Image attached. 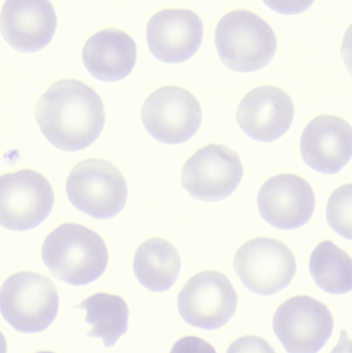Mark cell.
I'll use <instances>...</instances> for the list:
<instances>
[{
	"instance_id": "1",
	"label": "cell",
	"mask_w": 352,
	"mask_h": 353,
	"mask_svg": "<svg viewBox=\"0 0 352 353\" xmlns=\"http://www.w3.org/2000/svg\"><path fill=\"white\" fill-rule=\"evenodd\" d=\"M35 118L50 144L65 152H76L99 138L105 114L93 89L80 81L62 80L39 99Z\"/></svg>"
},
{
	"instance_id": "2",
	"label": "cell",
	"mask_w": 352,
	"mask_h": 353,
	"mask_svg": "<svg viewBox=\"0 0 352 353\" xmlns=\"http://www.w3.org/2000/svg\"><path fill=\"white\" fill-rule=\"evenodd\" d=\"M41 257L54 277L74 286L99 279L109 261L103 239L76 223L62 224L54 230L43 242Z\"/></svg>"
},
{
	"instance_id": "3",
	"label": "cell",
	"mask_w": 352,
	"mask_h": 353,
	"mask_svg": "<svg viewBox=\"0 0 352 353\" xmlns=\"http://www.w3.org/2000/svg\"><path fill=\"white\" fill-rule=\"evenodd\" d=\"M217 52L229 70L252 72L270 63L277 49L268 23L248 10H235L219 21L215 33Z\"/></svg>"
},
{
	"instance_id": "4",
	"label": "cell",
	"mask_w": 352,
	"mask_h": 353,
	"mask_svg": "<svg viewBox=\"0 0 352 353\" xmlns=\"http://www.w3.org/2000/svg\"><path fill=\"white\" fill-rule=\"evenodd\" d=\"M59 296L51 279L32 272H20L0 288V313L16 331L37 334L57 316Z\"/></svg>"
},
{
	"instance_id": "5",
	"label": "cell",
	"mask_w": 352,
	"mask_h": 353,
	"mask_svg": "<svg viewBox=\"0 0 352 353\" xmlns=\"http://www.w3.org/2000/svg\"><path fill=\"white\" fill-rule=\"evenodd\" d=\"M66 193L79 211L95 219H110L125 207L128 190L115 165L103 159H87L70 172Z\"/></svg>"
},
{
	"instance_id": "6",
	"label": "cell",
	"mask_w": 352,
	"mask_h": 353,
	"mask_svg": "<svg viewBox=\"0 0 352 353\" xmlns=\"http://www.w3.org/2000/svg\"><path fill=\"white\" fill-rule=\"evenodd\" d=\"M54 205V192L41 174L22 170L0 176V225L14 232L43 223Z\"/></svg>"
},
{
	"instance_id": "7",
	"label": "cell",
	"mask_w": 352,
	"mask_h": 353,
	"mask_svg": "<svg viewBox=\"0 0 352 353\" xmlns=\"http://www.w3.org/2000/svg\"><path fill=\"white\" fill-rule=\"evenodd\" d=\"M234 267L245 288L260 296H272L284 290L297 271L289 247L268 238L245 243L236 253Z\"/></svg>"
},
{
	"instance_id": "8",
	"label": "cell",
	"mask_w": 352,
	"mask_h": 353,
	"mask_svg": "<svg viewBox=\"0 0 352 353\" xmlns=\"http://www.w3.org/2000/svg\"><path fill=\"white\" fill-rule=\"evenodd\" d=\"M273 330L287 353H318L332 336L334 319L322 303L298 296L277 309Z\"/></svg>"
},
{
	"instance_id": "9",
	"label": "cell",
	"mask_w": 352,
	"mask_h": 353,
	"mask_svg": "<svg viewBox=\"0 0 352 353\" xmlns=\"http://www.w3.org/2000/svg\"><path fill=\"white\" fill-rule=\"evenodd\" d=\"M237 305V292L229 278L215 271L190 278L178 296V309L184 321L206 331L225 327Z\"/></svg>"
},
{
	"instance_id": "10",
	"label": "cell",
	"mask_w": 352,
	"mask_h": 353,
	"mask_svg": "<svg viewBox=\"0 0 352 353\" xmlns=\"http://www.w3.org/2000/svg\"><path fill=\"white\" fill-rule=\"evenodd\" d=\"M142 120L155 140L163 144H182L200 128L202 109L189 91L176 86L163 87L145 101Z\"/></svg>"
},
{
	"instance_id": "11",
	"label": "cell",
	"mask_w": 352,
	"mask_h": 353,
	"mask_svg": "<svg viewBox=\"0 0 352 353\" xmlns=\"http://www.w3.org/2000/svg\"><path fill=\"white\" fill-rule=\"evenodd\" d=\"M243 173V165L235 151L221 145H209L186 161L182 185L194 199L218 201L237 189Z\"/></svg>"
},
{
	"instance_id": "12",
	"label": "cell",
	"mask_w": 352,
	"mask_h": 353,
	"mask_svg": "<svg viewBox=\"0 0 352 353\" xmlns=\"http://www.w3.org/2000/svg\"><path fill=\"white\" fill-rule=\"evenodd\" d=\"M258 205L265 221L278 230H297L311 219L315 196L307 181L282 174L269 179L258 191Z\"/></svg>"
},
{
	"instance_id": "13",
	"label": "cell",
	"mask_w": 352,
	"mask_h": 353,
	"mask_svg": "<svg viewBox=\"0 0 352 353\" xmlns=\"http://www.w3.org/2000/svg\"><path fill=\"white\" fill-rule=\"evenodd\" d=\"M57 17L47 0H8L0 14V30L6 43L22 53H34L49 45Z\"/></svg>"
},
{
	"instance_id": "14",
	"label": "cell",
	"mask_w": 352,
	"mask_h": 353,
	"mask_svg": "<svg viewBox=\"0 0 352 353\" xmlns=\"http://www.w3.org/2000/svg\"><path fill=\"white\" fill-rule=\"evenodd\" d=\"M202 20L189 10H163L147 25V43L153 56L165 63H182L198 52Z\"/></svg>"
},
{
	"instance_id": "15",
	"label": "cell",
	"mask_w": 352,
	"mask_h": 353,
	"mask_svg": "<svg viewBox=\"0 0 352 353\" xmlns=\"http://www.w3.org/2000/svg\"><path fill=\"white\" fill-rule=\"evenodd\" d=\"M301 154L306 165L324 175L339 173L352 159V128L337 116L314 118L302 134Z\"/></svg>"
},
{
	"instance_id": "16",
	"label": "cell",
	"mask_w": 352,
	"mask_h": 353,
	"mask_svg": "<svg viewBox=\"0 0 352 353\" xmlns=\"http://www.w3.org/2000/svg\"><path fill=\"white\" fill-rule=\"evenodd\" d=\"M295 108L291 97L277 87L253 89L238 107L237 121L249 138L270 143L280 139L291 128Z\"/></svg>"
},
{
	"instance_id": "17",
	"label": "cell",
	"mask_w": 352,
	"mask_h": 353,
	"mask_svg": "<svg viewBox=\"0 0 352 353\" xmlns=\"http://www.w3.org/2000/svg\"><path fill=\"white\" fill-rule=\"evenodd\" d=\"M82 56L91 76L103 82H116L126 78L134 70L136 46L123 31L105 29L87 41Z\"/></svg>"
},
{
	"instance_id": "18",
	"label": "cell",
	"mask_w": 352,
	"mask_h": 353,
	"mask_svg": "<svg viewBox=\"0 0 352 353\" xmlns=\"http://www.w3.org/2000/svg\"><path fill=\"white\" fill-rule=\"evenodd\" d=\"M180 270L179 253L163 239L146 241L134 255V275L145 288L152 292L169 290L177 281Z\"/></svg>"
},
{
	"instance_id": "19",
	"label": "cell",
	"mask_w": 352,
	"mask_h": 353,
	"mask_svg": "<svg viewBox=\"0 0 352 353\" xmlns=\"http://www.w3.org/2000/svg\"><path fill=\"white\" fill-rule=\"evenodd\" d=\"M76 309L87 312L85 321L92 325L88 337L101 338L105 347H112L127 332V305L123 299L107 294H96L83 301Z\"/></svg>"
},
{
	"instance_id": "20",
	"label": "cell",
	"mask_w": 352,
	"mask_h": 353,
	"mask_svg": "<svg viewBox=\"0 0 352 353\" xmlns=\"http://www.w3.org/2000/svg\"><path fill=\"white\" fill-rule=\"evenodd\" d=\"M309 271L316 285L331 294L352 292V259L331 241L320 243L309 261Z\"/></svg>"
},
{
	"instance_id": "21",
	"label": "cell",
	"mask_w": 352,
	"mask_h": 353,
	"mask_svg": "<svg viewBox=\"0 0 352 353\" xmlns=\"http://www.w3.org/2000/svg\"><path fill=\"white\" fill-rule=\"evenodd\" d=\"M327 220L336 234L352 241V184L334 191L327 205Z\"/></svg>"
},
{
	"instance_id": "22",
	"label": "cell",
	"mask_w": 352,
	"mask_h": 353,
	"mask_svg": "<svg viewBox=\"0 0 352 353\" xmlns=\"http://www.w3.org/2000/svg\"><path fill=\"white\" fill-rule=\"evenodd\" d=\"M227 353H276L268 342L256 336H245L231 343Z\"/></svg>"
},
{
	"instance_id": "23",
	"label": "cell",
	"mask_w": 352,
	"mask_h": 353,
	"mask_svg": "<svg viewBox=\"0 0 352 353\" xmlns=\"http://www.w3.org/2000/svg\"><path fill=\"white\" fill-rule=\"evenodd\" d=\"M169 353H216L212 345L198 337H185L176 342Z\"/></svg>"
},
{
	"instance_id": "24",
	"label": "cell",
	"mask_w": 352,
	"mask_h": 353,
	"mask_svg": "<svg viewBox=\"0 0 352 353\" xmlns=\"http://www.w3.org/2000/svg\"><path fill=\"white\" fill-rule=\"evenodd\" d=\"M341 56H342L347 70L352 76V24L349 27L344 37H343Z\"/></svg>"
},
{
	"instance_id": "25",
	"label": "cell",
	"mask_w": 352,
	"mask_h": 353,
	"mask_svg": "<svg viewBox=\"0 0 352 353\" xmlns=\"http://www.w3.org/2000/svg\"><path fill=\"white\" fill-rule=\"evenodd\" d=\"M331 353H352V340L345 330L341 332L340 339Z\"/></svg>"
},
{
	"instance_id": "26",
	"label": "cell",
	"mask_w": 352,
	"mask_h": 353,
	"mask_svg": "<svg viewBox=\"0 0 352 353\" xmlns=\"http://www.w3.org/2000/svg\"><path fill=\"white\" fill-rule=\"evenodd\" d=\"M6 350H8V345H6V338L0 332V353H6Z\"/></svg>"
},
{
	"instance_id": "27",
	"label": "cell",
	"mask_w": 352,
	"mask_h": 353,
	"mask_svg": "<svg viewBox=\"0 0 352 353\" xmlns=\"http://www.w3.org/2000/svg\"><path fill=\"white\" fill-rule=\"evenodd\" d=\"M37 353H54L51 352H37Z\"/></svg>"
}]
</instances>
